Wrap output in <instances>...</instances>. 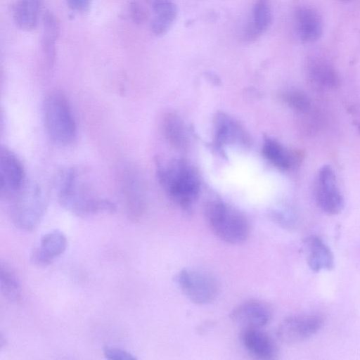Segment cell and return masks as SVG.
I'll return each mask as SVG.
<instances>
[{
	"label": "cell",
	"instance_id": "cell-1",
	"mask_svg": "<svg viewBox=\"0 0 360 360\" xmlns=\"http://www.w3.org/2000/svg\"><path fill=\"white\" fill-rule=\"evenodd\" d=\"M58 186L59 203L77 217L112 214L117 210L113 202L95 193L88 173L82 168L73 167L63 171Z\"/></svg>",
	"mask_w": 360,
	"mask_h": 360
},
{
	"label": "cell",
	"instance_id": "cell-2",
	"mask_svg": "<svg viewBox=\"0 0 360 360\" xmlns=\"http://www.w3.org/2000/svg\"><path fill=\"white\" fill-rule=\"evenodd\" d=\"M157 167L158 178L167 195L181 209L189 211L200 189L197 170L182 159L158 162Z\"/></svg>",
	"mask_w": 360,
	"mask_h": 360
},
{
	"label": "cell",
	"instance_id": "cell-3",
	"mask_svg": "<svg viewBox=\"0 0 360 360\" xmlns=\"http://www.w3.org/2000/svg\"><path fill=\"white\" fill-rule=\"evenodd\" d=\"M8 201L13 224L20 230L30 231L39 225L45 214L48 195L38 182L27 181Z\"/></svg>",
	"mask_w": 360,
	"mask_h": 360
},
{
	"label": "cell",
	"instance_id": "cell-4",
	"mask_svg": "<svg viewBox=\"0 0 360 360\" xmlns=\"http://www.w3.org/2000/svg\"><path fill=\"white\" fill-rule=\"evenodd\" d=\"M42 110L49 138L61 146L72 143L77 136V124L65 95L58 90L51 91L44 100Z\"/></svg>",
	"mask_w": 360,
	"mask_h": 360
},
{
	"label": "cell",
	"instance_id": "cell-5",
	"mask_svg": "<svg viewBox=\"0 0 360 360\" xmlns=\"http://www.w3.org/2000/svg\"><path fill=\"white\" fill-rule=\"evenodd\" d=\"M205 216L214 234L226 243L240 244L249 236V224L245 217L221 200L214 199L207 203Z\"/></svg>",
	"mask_w": 360,
	"mask_h": 360
},
{
	"label": "cell",
	"instance_id": "cell-6",
	"mask_svg": "<svg viewBox=\"0 0 360 360\" xmlns=\"http://www.w3.org/2000/svg\"><path fill=\"white\" fill-rule=\"evenodd\" d=\"M176 282L183 294L199 305L212 302L219 292L216 279L210 274L199 269H181L176 276Z\"/></svg>",
	"mask_w": 360,
	"mask_h": 360
},
{
	"label": "cell",
	"instance_id": "cell-7",
	"mask_svg": "<svg viewBox=\"0 0 360 360\" xmlns=\"http://www.w3.org/2000/svg\"><path fill=\"white\" fill-rule=\"evenodd\" d=\"M121 193L128 217L139 219L146 206L144 183L139 171L132 165H124L119 175Z\"/></svg>",
	"mask_w": 360,
	"mask_h": 360
},
{
	"label": "cell",
	"instance_id": "cell-8",
	"mask_svg": "<svg viewBox=\"0 0 360 360\" xmlns=\"http://www.w3.org/2000/svg\"><path fill=\"white\" fill-rule=\"evenodd\" d=\"M324 324V318L317 313L296 314L286 317L279 324L277 338L291 345L303 342L316 334Z\"/></svg>",
	"mask_w": 360,
	"mask_h": 360
},
{
	"label": "cell",
	"instance_id": "cell-9",
	"mask_svg": "<svg viewBox=\"0 0 360 360\" xmlns=\"http://www.w3.org/2000/svg\"><path fill=\"white\" fill-rule=\"evenodd\" d=\"M315 198L319 208L327 214H338L344 208V198L338 188L335 172L330 165H324L319 171Z\"/></svg>",
	"mask_w": 360,
	"mask_h": 360
},
{
	"label": "cell",
	"instance_id": "cell-10",
	"mask_svg": "<svg viewBox=\"0 0 360 360\" xmlns=\"http://www.w3.org/2000/svg\"><path fill=\"white\" fill-rule=\"evenodd\" d=\"M27 179L24 167L19 158L10 148H0V194L9 200L25 185Z\"/></svg>",
	"mask_w": 360,
	"mask_h": 360
},
{
	"label": "cell",
	"instance_id": "cell-11",
	"mask_svg": "<svg viewBox=\"0 0 360 360\" xmlns=\"http://www.w3.org/2000/svg\"><path fill=\"white\" fill-rule=\"evenodd\" d=\"M272 316L271 307L258 300L241 303L230 314L231 320L242 329L262 328L271 321Z\"/></svg>",
	"mask_w": 360,
	"mask_h": 360
},
{
	"label": "cell",
	"instance_id": "cell-12",
	"mask_svg": "<svg viewBox=\"0 0 360 360\" xmlns=\"http://www.w3.org/2000/svg\"><path fill=\"white\" fill-rule=\"evenodd\" d=\"M67 243L65 235L60 230H53L45 233L41 236L39 245L31 252V262L40 266L51 264L55 258L65 252Z\"/></svg>",
	"mask_w": 360,
	"mask_h": 360
},
{
	"label": "cell",
	"instance_id": "cell-13",
	"mask_svg": "<svg viewBox=\"0 0 360 360\" xmlns=\"http://www.w3.org/2000/svg\"><path fill=\"white\" fill-rule=\"evenodd\" d=\"M214 127V146L217 148L227 144L247 146L250 143V137L243 127L226 114L221 112L215 116Z\"/></svg>",
	"mask_w": 360,
	"mask_h": 360
},
{
	"label": "cell",
	"instance_id": "cell-14",
	"mask_svg": "<svg viewBox=\"0 0 360 360\" xmlns=\"http://www.w3.org/2000/svg\"><path fill=\"white\" fill-rule=\"evenodd\" d=\"M240 340L245 349L258 359H274L278 354L276 342L262 328L242 329Z\"/></svg>",
	"mask_w": 360,
	"mask_h": 360
},
{
	"label": "cell",
	"instance_id": "cell-15",
	"mask_svg": "<svg viewBox=\"0 0 360 360\" xmlns=\"http://www.w3.org/2000/svg\"><path fill=\"white\" fill-rule=\"evenodd\" d=\"M294 27L297 37L303 42L318 40L323 33V20L318 11L308 6H302L295 12Z\"/></svg>",
	"mask_w": 360,
	"mask_h": 360
},
{
	"label": "cell",
	"instance_id": "cell-16",
	"mask_svg": "<svg viewBox=\"0 0 360 360\" xmlns=\"http://www.w3.org/2000/svg\"><path fill=\"white\" fill-rule=\"evenodd\" d=\"M307 253V263L314 272L329 271L335 266L333 252L319 236H309L304 240Z\"/></svg>",
	"mask_w": 360,
	"mask_h": 360
},
{
	"label": "cell",
	"instance_id": "cell-17",
	"mask_svg": "<svg viewBox=\"0 0 360 360\" xmlns=\"http://www.w3.org/2000/svg\"><path fill=\"white\" fill-rule=\"evenodd\" d=\"M153 15L150 22L151 32L161 36L167 32L177 16L176 5L172 0H147Z\"/></svg>",
	"mask_w": 360,
	"mask_h": 360
},
{
	"label": "cell",
	"instance_id": "cell-18",
	"mask_svg": "<svg viewBox=\"0 0 360 360\" xmlns=\"http://www.w3.org/2000/svg\"><path fill=\"white\" fill-rule=\"evenodd\" d=\"M272 13L269 0H256L250 18L244 30V38L254 41L260 37L270 27Z\"/></svg>",
	"mask_w": 360,
	"mask_h": 360
},
{
	"label": "cell",
	"instance_id": "cell-19",
	"mask_svg": "<svg viewBox=\"0 0 360 360\" xmlns=\"http://www.w3.org/2000/svg\"><path fill=\"white\" fill-rule=\"evenodd\" d=\"M41 0H18L13 9L16 27L22 30L34 29L38 23Z\"/></svg>",
	"mask_w": 360,
	"mask_h": 360
},
{
	"label": "cell",
	"instance_id": "cell-20",
	"mask_svg": "<svg viewBox=\"0 0 360 360\" xmlns=\"http://www.w3.org/2000/svg\"><path fill=\"white\" fill-rule=\"evenodd\" d=\"M162 127L165 138L174 147L181 150L187 148V131L184 122L176 114L167 113L163 117Z\"/></svg>",
	"mask_w": 360,
	"mask_h": 360
},
{
	"label": "cell",
	"instance_id": "cell-21",
	"mask_svg": "<svg viewBox=\"0 0 360 360\" xmlns=\"http://www.w3.org/2000/svg\"><path fill=\"white\" fill-rule=\"evenodd\" d=\"M262 151L269 162L281 169H288L292 165V154L274 139L269 137L264 139Z\"/></svg>",
	"mask_w": 360,
	"mask_h": 360
},
{
	"label": "cell",
	"instance_id": "cell-22",
	"mask_svg": "<svg viewBox=\"0 0 360 360\" xmlns=\"http://www.w3.org/2000/svg\"><path fill=\"white\" fill-rule=\"evenodd\" d=\"M0 288L3 296L11 302H16L21 297V285L13 270L6 264H0Z\"/></svg>",
	"mask_w": 360,
	"mask_h": 360
},
{
	"label": "cell",
	"instance_id": "cell-23",
	"mask_svg": "<svg viewBox=\"0 0 360 360\" xmlns=\"http://www.w3.org/2000/svg\"><path fill=\"white\" fill-rule=\"evenodd\" d=\"M309 73L316 82L325 86H333L338 79L336 72L332 65L320 59H315L310 62Z\"/></svg>",
	"mask_w": 360,
	"mask_h": 360
},
{
	"label": "cell",
	"instance_id": "cell-24",
	"mask_svg": "<svg viewBox=\"0 0 360 360\" xmlns=\"http://www.w3.org/2000/svg\"><path fill=\"white\" fill-rule=\"evenodd\" d=\"M150 10L147 0H133L129 6V16L132 22L136 25H141L148 19Z\"/></svg>",
	"mask_w": 360,
	"mask_h": 360
},
{
	"label": "cell",
	"instance_id": "cell-25",
	"mask_svg": "<svg viewBox=\"0 0 360 360\" xmlns=\"http://www.w3.org/2000/svg\"><path fill=\"white\" fill-rule=\"evenodd\" d=\"M283 100L292 109L304 112L309 108V101L302 93L298 91H288L282 96Z\"/></svg>",
	"mask_w": 360,
	"mask_h": 360
},
{
	"label": "cell",
	"instance_id": "cell-26",
	"mask_svg": "<svg viewBox=\"0 0 360 360\" xmlns=\"http://www.w3.org/2000/svg\"><path fill=\"white\" fill-rule=\"evenodd\" d=\"M43 35L58 39L60 34V24L56 15L49 11L43 15Z\"/></svg>",
	"mask_w": 360,
	"mask_h": 360
},
{
	"label": "cell",
	"instance_id": "cell-27",
	"mask_svg": "<svg viewBox=\"0 0 360 360\" xmlns=\"http://www.w3.org/2000/svg\"><path fill=\"white\" fill-rule=\"evenodd\" d=\"M56 39L42 35L41 44L47 65L51 68L55 63L56 57Z\"/></svg>",
	"mask_w": 360,
	"mask_h": 360
},
{
	"label": "cell",
	"instance_id": "cell-28",
	"mask_svg": "<svg viewBox=\"0 0 360 360\" xmlns=\"http://www.w3.org/2000/svg\"><path fill=\"white\" fill-rule=\"evenodd\" d=\"M104 356L111 360H135L136 358L130 352L114 347L105 346L103 349Z\"/></svg>",
	"mask_w": 360,
	"mask_h": 360
},
{
	"label": "cell",
	"instance_id": "cell-29",
	"mask_svg": "<svg viewBox=\"0 0 360 360\" xmlns=\"http://www.w3.org/2000/svg\"><path fill=\"white\" fill-rule=\"evenodd\" d=\"M70 8L77 12H86L91 6V0H66Z\"/></svg>",
	"mask_w": 360,
	"mask_h": 360
},
{
	"label": "cell",
	"instance_id": "cell-30",
	"mask_svg": "<svg viewBox=\"0 0 360 360\" xmlns=\"http://www.w3.org/2000/svg\"><path fill=\"white\" fill-rule=\"evenodd\" d=\"M6 340L4 338L3 334L0 335V349H1L5 345Z\"/></svg>",
	"mask_w": 360,
	"mask_h": 360
},
{
	"label": "cell",
	"instance_id": "cell-31",
	"mask_svg": "<svg viewBox=\"0 0 360 360\" xmlns=\"http://www.w3.org/2000/svg\"><path fill=\"white\" fill-rule=\"evenodd\" d=\"M344 1H349V0H344Z\"/></svg>",
	"mask_w": 360,
	"mask_h": 360
}]
</instances>
